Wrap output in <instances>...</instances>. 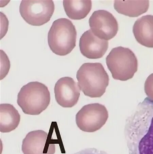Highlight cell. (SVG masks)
<instances>
[{"label": "cell", "mask_w": 153, "mask_h": 154, "mask_svg": "<svg viewBox=\"0 0 153 154\" xmlns=\"http://www.w3.org/2000/svg\"><path fill=\"white\" fill-rule=\"evenodd\" d=\"M125 137L129 154H153V100L146 97L127 121Z\"/></svg>", "instance_id": "1"}, {"label": "cell", "mask_w": 153, "mask_h": 154, "mask_svg": "<svg viewBox=\"0 0 153 154\" xmlns=\"http://www.w3.org/2000/svg\"><path fill=\"white\" fill-rule=\"evenodd\" d=\"M76 77L80 91L91 98L103 96L109 84V76L100 63H84Z\"/></svg>", "instance_id": "2"}, {"label": "cell", "mask_w": 153, "mask_h": 154, "mask_svg": "<svg viewBox=\"0 0 153 154\" xmlns=\"http://www.w3.org/2000/svg\"><path fill=\"white\" fill-rule=\"evenodd\" d=\"M50 96L48 87L38 82H31L20 89L17 103L26 114L37 115L47 108Z\"/></svg>", "instance_id": "3"}, {"label": "cell", "mask_w": 153, "mask_h": 154, "mask_svg": "<svg viewBox=\"0 0 153 154\" xmlns=\"http://www.w3.org/2000/svg\"><path fill=\"white\" fill-rule=\"evenodd\" d=\"M76 35L75 27L70 20L58 19L53 22L48 32V44L55 54L64 56L75 47Z\"/></svg>", "instance_id": "4"}, {"label": "cell", "mask_w": 153, "mask_h": 154, "mask_svg": "<svg viewBox=\"0 0 153 154\" xmlns=\"http://www.w3.org/2000/svg\"><path fill=\"white\" fill-rule=\"evenodd\" d=\"M106 62L112 77L116 80H128L137 71L136 56L128 48L118 47L112 49L107 56Z\"/></svg>", "instance_id": "5"}, {"label": "cell", "mask_w": 153, "mask_h": 154, "mask_svg": "<svg viewBox=\"0 0 153 154\" xmlns=\"http://www.w3.org/2000/svg\"><path fill=\"white\" fill-rule=\"evenodd\" d=\"M55 9L52 0H22L20 12L27 23L40 26L49 22Z\"/></svg>", "instance_id": "6"}, {"label": "cell", "mask_w": 153, "mask_h": 154, "mask_svg": "<svg viewBox=\"0 0 153 154\" xmlns=\"http://www.w3.org/2000/svg\"><path fill=\"white\" fill-rule=\"evenodd\" d=\"M109 113L104 105L94 103L86 105L76 116V125L80 130L87 132L96 131L105 124Z\"/></svg>", "instance_id": "7"}, {"label": "cell", "mask_w": 153, "mask_h": 154, "mask_svg": "<svg viewBox=\"0 0 153 154\" xmlns=\"http://www.w3.org/2000/svg\"><path fill=\"white\" fill-rule=\"evenodd\" d=\"M89 23L94 35L106 41L115 37L118 30V22L115 17L105 10L94 11L89 19Z\"/></svg>", "instance_id": "8"}, {"label": "cell", "mask_w": 153, "mask_h": 154, "mask_svg": "<svg viewBox=\"0 0 153 154\" xmlns=\"http://www.w3.org/2000/svg\"><path fill=\"white\" fill-rule=\"evenodd\" d=\"M22 149L24 154H54L56 151L55 141L42 130L28 133L22 141Z\"/></svg>", "instance_id": "9"}, {"label": "cell", "mask_w": 153, "mask_h": 154, "mask_svg": "<svg viewBox=\"0 0 153 154\" xmlns=\"http://www.w3.org/2000/svg\"><path fill=\"white\" fill-rule=\"evenodd\" d=\"M54 93L56 101L60 106L71 108L77 104L80 90L73 78L65 77L60 78L56 83Z\"/></svg>", "instance_id": "10"}, {"label": "cell", "mask_w": 153, "mask_h": 154, "mask_svg": "<svg viewBox=\"0 0 153 154\" xmlns=\"http://www.w3.org/2000/svg\"><path fill=\"white\" fill-rule=\"evenodd\" d=\"M79 46L82 54L85 57L98 59L105 54L108 49L109 42L97 37L89 29L82 35Z\"/></svg>", "instance_id": "11"}, {"label": "cell", "mask_w": 153, "mask_h": 154, "mask_svg": "<svg viewBox=\"0 0 153 154\" xmlns=\"http://www.w3.org/2000/svg\"><path fill=\"white\" fill-rule=\"evenodd\" d=\"M133 32L140 44L153 48V15H147L138 19L133 27Z\"/></svg>", "instance_id": "12"}, {"label": "cell", "mask_w": 153, "mask_h": 154, "mask_svg": "<svg viewBox=\"0 0 153 154\" xmlns=\"http://www.w3.org/2000/svg\"><path fill=\"white\" fill-rule=\"evenodd\" d=\"M0 131L2 133H9L18 126L20 116L18 111L13 106L9 104L0 105Z\"/></svg>", "instance_id": "13"}, {"label": "cell", "mask_w": 153, "mask_h": 154, "mask_svg": "<svg viewBox=\"0 0 153 154\" xmlns=\"http://www.w3.org/2000/svg\"><path fill=\"white\" fill-rule=\"evenodd\" d=\"M149 1H115L114 7L119 14L130 17H137L148 11Z\"/></svg>", "instance_id": "14"}, {"label": "cell", "mask_w": 153, "mask_h": 154, "mask_svg": "<svg viewBox=\"0 0 153 154\" xmlns=\"http://www.w3.org/2000/svg\"><path fill=\"white\" fill-rule=\"evenodd\" d=\"M63 5L66 14L70 19L80 20L85 18L92 8L90 0H64Z\"/></svg>", "instance_id": "15"}, {"label": "cell", "mask_w": 153, "mask_h": 154, "mask_svg": "<svg viewBox=\"0 0 153 154\" xmlns=\"http://www.w3.org/2000/svg\"><path fill=\"white\" fill-rule=\"evenodd\" d=\"M1 80L7 75L10 68V63L7 55L1 50Z\"/></svg>", "instance_id": "16"}, {"label": "cell", "mask_w": 153, "mask_h": 154, "mask_svg": "<svg viewBox=\"0 0 153 154\" xmlns=\"http://www.w3.org/2000/svg\"><path fill=\"white\" fill-rule=\"evenodd\" d=\"M144 89L148 97L153 100V73L148 77L145 81Z\"/></svg>", "instance_id": "17"}, {"label": "cell", "mask_w": 153, "mask_h": 154, "mask_svg": "<svg viewBox=\"0 0 153 154\" xmlns=\"http://www.w3.org/2000/svg\"><path fill=\"white\" fill-rule=\"evenodd\" d=\"M74 154H108L104 151L94 148L86 149Z\"/></svg>", "instance_id": "18"}]
</instances>
